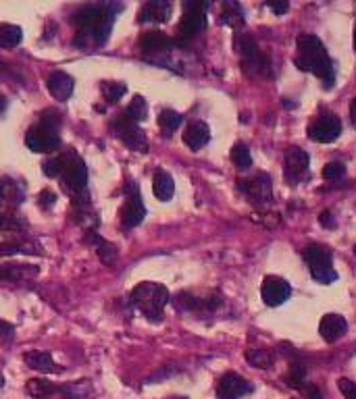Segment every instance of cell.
<instances>
[{
	"label": "cell",
	"instance_id": "1",
	"mask_svg": "<svg viewBox=\"0 0 356 399\" xmlns=\"http://www.w3.org/2000/svg\"><path fill=\"white\" fill-rule=\"evenodd\" d=\"M119 11H123V5L98 3V5L80 7L74 15H71V23L78 30L76 44L84 48L107 44Z\"/></svg>",
	"mask_w": 356,
	"mask_h": 399
},
{
	"label": "cell",
	"instance_id": "2",
	"mask_svg": "<svg viewBox=\"0 0 356 399\" xmlns=\"http://www.w3.org/2000/svg\"><path fill=\"white\" fill-rule=\"evenodd\" d=\"M296 48H298V54H296L298 69L317 75L327 88H331L335 82V69L323 42L313 34H300L296 40Z\"/></svg>",
	"mask_w": 356,
	"mask_h": 399
},
{
	"label": "cell",
	"instance_id": "3",
	"mask_svg": "<svg viewBox=\"0 0 356 399\" xmlns=\"http://www.w3.org/2000/svg\"><path fill=\"white\" fill-rule=\"evenodd\" d=\"M171 295L169 289L161 283H153V281H144L131 289L129 293V304L144 314L148 321L161 323L163 321V310L169 304Z\"/></svg>",
	"mask_w": 356,
	"mask_h": 399
},
{
	"label": "cell",
	"instance_id": "4",
	"mask_svg": "<svg viewBox=\"0 0 356 399\" xmlns=\"http://www.w3.org/2000/svg\"><path fill=\"white\" fill-rule=\"evenodd\" d=\"M60 117L54 111H46L40 117V123L30 127L25 133V146L38 154H54L60 148Z\"/></svg>",
	"mask_w": 356,
	"mask_h": 399
},
{
	"label": "cell",
	"instance_id": "5",
	"mask_svg": "<svg viewBox=\"0 0 356 399\" xmlns=\"http://www.w3.org/2000/svg\"><path fill=\"white\" fill-rule=\"evenodd\" d=\"M60 181L63 190L71 196L76 206L84 208V204H88V167L78 154L71 156L69 165L60 175Z\"/></svg>",
	"mask_w": 356,
	"mask_h": 399
},
{
	"label": "cell",
	"instance_id": "6",
	"mask_svg": "<svg viewBox=\"0 0 356 399\" xmlns=\"http://www.w3.org/2000/svg\"><path fill=\"white\" fill-rule=\"evenodd\" d=\"M236 50L242 58V69L250 77H267L271 73V62L258 48L256 40L250 34H236Z\"/></svg>",
	"mask_w": 356,
	"mask_h": 399
},
{
	"label": "cell",
	"instance_id": "7",
	"mask_svg": "<svg viewBox=\"0 0 356 399\" xmlns=\"http://www.w3.org/2000/svg\"><path fill=\"white\" fill-rule=\"evenodd\" d=\"M208 3L198 0H186L183 3V17L177 25V44H190L206 30V9Z\"/></svg>",
	"mask_w": 356,
	"mask_h": 399
},
{
	"label": "cell",
	"instance_id": "8",
	"mask_svg": "<svg viewBox=\"0 0 356 399\" xmlns=\"http://www.w3.org/2000/svg\"><path fill=\"white\" fill-rule=\"evenodd\" d=\"M302 258L311 269V275L317 283L321 285H329L337 279V273L333 269V256L331 250L325 246H309L302 250Z\"/></svg>",
	"mask_w": 356,
	"mask_h": 399
},
{
	"label": "cell",
	"instance_id": "9",
	"mask_svg": "<svg viewBox=\"0 0 356 399\" xmlns=\"http://www.w3.org/2000/svg\"><path fill=\"white\" fill-rule=\"evenodd\" d=\"M111 127H113L115 137H119L129 150H135V152H146L148 150L146 133L140 129L137 123L129 121L125 115H119L117 119H113Z\"/></svg>",
	"mask_w": 356,
	"mask_h": 399
},
{
	"label": "cell",
	"instance_id": "10",
	"mask_svg": "<svg viewBox=\"0 0 356 399\" xmlns=\"http://www.w3.org/2000/svg\"><path fill=\"white\" fill-rule=\"evenodd\" d=\"M144 216H146V208H144V202H142L140 190L135 183H129L125 187V202H123L121 212H119L121 225L125 229H133L144 220Z\"/></svg>",
	"mask_w": 356,
	"mask_h": 399
},
{
	"label": "cell",
	"instance_id": "11",
	"mask_svg": "<svg viewBox=\"0 0 356 399\" xmlns=\"http://www.w3.org/2000/svg\"><path fill=\"white\" fill-rule=\"evenodd\" d=\"M240 192L252 202V204H269L273 200V185H271V177L267 173H256L250 179H240L238 181Z\"/></svg>",
	"mask_w": 356,
	"mask_h": 399
},
{
	"label": "cell",
	"instance_id": "12",
	"mask_svg": "<svg viewBox=\"0 0 356 399\" xmlns=\"http://www.w3.org/2000/svg\"><path fill=\"white\" fill-rule=\"evenodd\" d=\"M340 133H342V121L331 113L321 115L309 127V137L317 144H331L340 137Z\"/></svg>",
	"mask_w": 356,
	"mask_h": 399
},
{
	"label": "cell",
	"instance_id": "13",
	"mask_svg": "<svg viewBox=\"0 0 356 399\" xmlns=\"http://www.w3.org/2000/svg\"><path fill=\"white\" fill-rule=\"evenodd\" d=\"M175 46H177V42L171 40L163 32H144L140 36V48L146 54V58L153 62L157 60L159 54H169Z\"/></svg>",
	"mask_w": 356,
	"mask_h": 399
},
{
	"label": "cell",
	"instance_id": "14",
	"mask_svg": "<svg viewBox=\"0 0 356 399\" xmlns=\"http://www.w3.org/2000/svg\"><path fill=\"white\" fill-rule=\"evenodd\" d=\"M260 295H263V301L267 306H281L286 299H290L292 295V287L286 279H281V277H265L263 281V287H260Z\"/></svg>",
	"mask_w": 356,
	"mask_h": 399
},
{
	"label": "cell",
	"instance_id": "15",
	"mask_svg": "<svg viewBox=\"0 0 356 399\" xmlns=\"http://www.w3.org/2000/svg\"><path fill=\"white\" fill-rule=\"evenodd\" d=\"M248 393H252V385L244 376H240L236 372H225L219 378V385H217L219 399H242Z\"/></svg>",
	"mask_w": 356,
	"mask_h": 399
},
{
	"label": "cell",
	"instance_id": "16",
	"mask_svg": "<svg viewBox=\"0 0 356 399\" xmlns=\"http://www.w3.org/2000/svg\"><path fill=\"white\" fill-rule=\"evenodd\" d=\"M309 165H311V158L304 150L290 148L286 152V179L292 183L304 179V175L309 173Z\"/></svg>",
	"mask_w": 356,
	"mask_h": 399
},
{
	"label": "cell",
	"instance_id": "17",
	"mask_svg": "<svg viewBox=\"0 0 356 399\" xmlns=\"http://www.w3.org/2000/svg\"><path fill=\"white\" fill-rule=\"evenodd\" d=\"M46 88L48 92L52 94L54 100H69L71 96H74V90H76V82H74V77H71L69 73L65 71H54L48 75L46 79Z\"/></svg>",
	"mask_w": 356,
	"mask_h": 399
},
{
	"label": "cell",
	"instance_id": "18",
	"mask_svg": "<svg viewBox=\"0 0 356 399\" xmlns=\"http://www.w3.org/2000/svg\"><path fill=\"white\" fill-rule=\"evenodd\" d=\"M171 3H165V0H151V3H144L142 9L137 11V23H167L171 17Z\"/></svg>",
	"mask_w": 356,
	"mask_h": 399
},
{
	"label": "cell",
	"instance_id": "19",
	"mask_svg": "<svg viewBox=\"0 0 356 399\" xmlns=\"http://www.w3.org/2000/svg\"><path fill=\"white\" fill-rule=\"evenodd\" d=\"M346 331H348V323L340 314H325L319 323V333L327 343H335L346 335Z\"/></svg>",
	"mask_w": 356,
	"mask_h": 399
},
{
	"label": "cell",
	"instance_id": "20",
	"mask_svg": "<svg viewBox=\"0 0 356 399\" xmlns=\"http://www.w3.org/2000/svg\"><path fill=\"white\" fill-rule=\"evenodd\" d=\"M175 308L177 310H183V312H198V310H212L221 304L219 297H196L192 293H177L175 299H173Z\"/></svg>",
	"mask_w": 356,
	"mask_h": 399
},
{
	"label": "cell",
	"instance_id": "21",
	"mask_svg": "<svg viewBox=\"0 0 356 399\" xmlns=\"http://www.w3.org/2000/svg\"><path fill=\"white\" fill-rule=\"evenodd\" d=\"M210 141V129L204 121H192L183 131V144L192 150H200Z\"/></svg>",
	"mask_w": 356,
	"mask_h": 399
},
{
	"label": "cell",
	"instance_id": "22",
	"mask_svg": "<svg viewBox=\"0 0 356 399\" xmlns=\"http://www.w3.org/2000/svg\"><path fill=\"white\" fill-rule=\"evenodd\" d=\"M25 364L38 372H44V374H58L63 372V368L52 360V356L48 352H27L23 356Z\"/></svg>",
	"mask_w": 356,
	"mask_h": 399
},
{
	"label": "cell",
	"instance_id": "23",
	"mask_svg": "<svg viewBox=\"0 0 356 399\" xmlns=\"http://www.w3.org/2000/svg\"><path fill=\"white\" fill-rule=\"evenodd\" d=\"M38 275V269L32 264H0V283L5 281H25Z\"/></svg>",
	"mask_w": 356,
	"mask_h": 399
},
{
	"label": "cell",
	"instance_id": "24",
	"mask_svg": "<svg viewBox=\"0 0 356 399\" xmlns=\"http://www.w3.org/2000/svg\"><path fill=\"white\" fill-rule=\"evenodd\" d=\"M153 192H155V196L159 200L169 202L173 198V194H175V181H173V177L167 171H161L159 169L155 173V177H153Z\"/></svg>",
	"mask_w": 356,
	"mask_h": 399
},
{
	"label": "cell",
	"instance_id": "25",
	"mask_svg": "<svg viewBox=\"0 0 356 399\" xmlns=\"http://www.w3.org/2000/svg\"><path fill=\"white\" fill-rule=\"evenodd\" d=\"M86 242H94V244H96V254H98V258H100L107 266H113L115 260L119 258V248L113 246V244H109V242H104V239L98 237L94 231H90V235H88Z\"/></svg>",
	"mask_w": 356,
	"mask_h": 399
},
{
	"label": "cell",
	"instance_id": "26",
	"mask_svg": "<svg viewBox=\"0 0 356 399\" xmlns=\"http://www.w3.org/2000/svg\"><path fill=\"white\" fill-rule=\"evenodd\" d=\"M74 154H76L74 150H69V152H63V154L52 156L50 161H46V163L42 165V173H44L46 177H50V179L60 177V175H63V171H65V167L69 165L71 156H74Z\"/></svg>",
	"mask_w": 356,
	"mask_h": 399
},
{
	"label": "cell",
	"instance_id": "27",
	"mask_svg": "<svg viewBox=\"0 0 356 399\" xmlns=\"http://www.w3.org/2000/svg\"><path fill=\"white\" fill-rule=\"evenodd\" d=\"M23 40V30L13 23L0 25V48H15Z\"/></svg>",
	"mask_w": 356,
	"mask_h": 399
},
{
	"label": "cell",
	"instance_id": "28",
	"mask_svg": "<svg viewBox=\"0 0 356 399\" xmlns=\"http://www.w3.org/2000/svg\"><path fill=\"white\" fill-rule=\"evenodd\" d=\"M244 11L238 3H225L223 5V13H221V23L223 25H230L234 30L238 27H244Z\"/></svg>",
	"mask_w": 356,
	"mask_h": 399
},
{
	"label": "cell",
	"instance_id": "29",
	"mask_svg": "<svg viewBox=\"0 0 356 399\" xmlns=\"http://www.w3.org/2000/svg\"><path fill=\"white\" fill-rule=\"evenodd\" d=\"M123 115L129 119V121H133V123H142V121H146V117H148V104H146V100L142 98V96H133V100L129 102V106L123 111Z\"/></svg>",
	"mask_w": 356,
	"mask_h": 399
},
{
	"label": "cell",
	"instance_id": "30",
	"mask_svg": "<svg viewBox=\"0 0 356 399\" xmlns=\"http://www.w3.org/2000/svg\"><path fill=\"white\" fill-rule=\"evenodd\" d=\"M25 391H27L30 395L38 397V399H44V397H50L52 393H58L60 389H58L56 385L48 383V380H42V378H32V380H27Z\"/></svg>",
	"mask_w": 356,
	"mask_h": 399
},
{
	"label": "cell",
	"instance_id": "31",
	"mask_svg": "<svg viewBox=\"0 0 356 399\" xmlns=\"http://www.w3.org/2000/svg\"><path fill=\"white\" fill-rule=\"evenodd\" d=\"M181 123H183V117H181L179 113L171 111V109H165V111H161V115H159V127L163 129L165 135H171L173 131H177Z\"/></svg>",
	"mask_w": 356,
	"mask_h": 399
},
{
	"label": "cell",
	"instance_id": "32",
	"mask_svg": "<svg viewBox=\"0 0 356 399\" xmlns=\"http://www.w3.org/2000/svg\"><path fill=\"white\" fill-rule=\"evenodd\" d=\"M100 92H102V96H104V100L109 104H117L125 96L127 86L123 82H102L100 84Z\"/></svg>",
	"mask_w": 356,
	"mask_h": 399
},
{
	"label": "cell",
	"instance_id": "33",
	"mask_svg": "<svg viewBox=\"0 0 356 399\" xmlns=\"http://www.w3.org/2000/svg\"><path fill=\"white\" fill-rule=\"evenodd\" d=\"M232 161H234V165L240 171H248L252 167V156H250V150H248L246 144H242V141L234 144V148H232Z\"/></svg>",
	"mask_w": 356,
	"mask_h": 399
},
{
	"label": "cell",
	"instance_id": "34",
	"mask_svg": "<svg viewBox=\"0 0 356 399\" xmlns=\"http://www.w3.org/2000/svg\"><path fill=\"white\" fill-rule=\"evenodd\" d=\"M246 358H248V362L252 364V366H256V368H269L271 366V354L267 352V350H250L248 354H246Z\"/></svg>",
	"mask_w": 356,
	"mask_h": 399
},
{
	"label": "cell",
	"instance_id": "35",
	"mask_svg": "<svg viewBox=\"0 0 356 399\" xmlns=\"http://www.w3.org/2000/svg\"><path fill=\"white\" fill-rule=\"evenodd\" d=\"M34 246L27 244H0V256H15V254H34Z\"/></svg>",
	"mask_w": 356,
	"mask_h": 399
},
{
	"label": "cell",
	"instance_id": "36",
	"mask_svg": "<svg viewBox=\"0 0 356 399\" xmlns=\"http://www.w3.org/2000/svg\"><path fill=\"white\" fill-rule=\"evenodd\" d=\"M344 173H346V167H344L342 163H329V165H325V169H323V179L333 181V179H340Z\"/></svg>",
	"mask_w": 356,
	"mask_h": 399
},
{
	"label": "cell",
	"instance_id": "37",
	"mask_svg": "<svg viewBox=\"0 0 356 399\" xmlns=\"http://www.w3.org/2000/svg\"><path fill=\"white\" fill-rule=\"evenodd\" d=\"M54 204H56V194L52 190H42L40 196H38V206L42 210H50Z\"/></svg>",
	"mask_w": 356,
	"mask_h": 399
},
{
	"label": "cell",
	"instance_id": "38",
	"mask_svg": "<svg viewBox=\"0 0 356 399\" xmlns=\"http://www.w3.org/2000/svg\"><path fill=\"white\" fill-rule=\"evenodd\" d=\"M337 389L342 391V395L346 399H356V383H352L348 378H340L337 380Z\"/></svg>",
	"mask_w": 356,
	"mask_h": 399
},
{
	"label": "cell",
	"instance_id": "39",
	"mask_svg": "<svg viewBox=\"0 0 356 399\" xmlns=\"http://www.w3.org/2000/svg\"><path fill=\"white\" fill-rule=\"evenodd\" d=\"M15 339V327L11 323L0 321V343H11Z\"/></svg>",
	"mask_w": 356,
	"mask_h": 399
},
{
	"label": "cell",
	"instance_id": "40",
	"mask_svg": "<svg viewBox=\"0 0 356 399\" xmlns=\"http://www.w3.org/2000/svg\"><path fill=\"white\" fill-rule=\"evenodd\" d=\"M267 7L275 13V15H283V13H288L290 5L286 3V0H269Z\"/></svg>",
	"mask_w": 356,
	"mask_h": 399
},
{
	"label": "cell",
	"instance_id": "41",
	"mask_svg": "<svg viewBox=\"0 0 356 399\" xmlns=\"http://www.w3.org/2000/svg\"><path fill=\"white\" fill-rule=\"evenodd\" d=\"M300 393H302L304 397H309V399H321V391H319L315 385H311V383H304V385L300 387Z\"/></svg>",
	"mask_w": 356,
	"mask_h": 399
},
{
	"label": "cell",
	"instance_id": "42",
	"mask_svg": "<svg viewBox=\"0 0 356 399\" xmlns=\"http://www.w3.org/2000/svg\"><path fill=\"white\" fill-rule=\"evenodd\" d=\"M319 223H321L323 227H327V229H333V227H335V220H333V216H331L329 210H323V212L319 214Z\"/></svg>",
	"mask_w": 356,
	"mask_h": 399
},
{
	"label": "cell",
	"instance_id": "43",
	"mask_svg": "<svg viewBox=\"0 0 356 399\" xmlns=\"http://www.w3.org/2000/svg\"><path fill=\"white\" fill-rule=\"evenodd\" d=\"M17 225L11 220V216H7L3 210H0V231H3V229H15Z\"/></svg>",
	"mask_w": 356,
	"mask_h": 399
},
{
	"label": "cell",
	"instance_id": "44",
	"mask_svg": "<svg viewBox=\"0 0 356 399\" xmlns=\"http://www.w3.org/2000/svg\"><path fill=\"white\" fill-rule=\"evenodd\" d=\"M350 119H352V125L356 127V96L350 102Z\"/></svg>",
	"mask_w": 356,
	"mask_h": 399
},
{
	"label": "cell",
	"instance_id": "45",
	"mask_svg": "<svg viewBox=\"0 0 356 399\" xmlns=\"http://www.w3.org/2000/svg\"><path fill=\"white\" fill-rule=\"evenodd\" d=\"M7 109V98L3 96V94H0V113H3Z\"/></svg>",
	"mask_w": 356,
	"mask_h": 399
},
{
	"label": "cell",
	"instance_id": "46",
	"mask_svg": "<svg viewBox=\"0 0 356 399\" xmlns=\"http://www.w3.org/2000/svg\"><path fill=\"white\" fill-rule=\"evenodd\" d=\"M3 385H5V376L0 374V389H3Z\"/></svg>",
	"mask_w": 356,
	"mask_h": 399
},
{
	"label": "cell",
	"instance_id": "47",
	"mask_svg": "<svg viewBox=\"0 0 356 399\" xmlns=\"http://www.w3.org/2000/svg\"><path fill=\"white\" fill-rule=\"evenodd\" d=\"M354 50H356V27H354Z\"/></svg>",
	"mask_w": 356,
	"mask_h": 399
},
{
	"label": "cell",
	"instance_id": "48",
	"mask_svg": "<svg viewBox=\"0 0 356 399\" xmlns=\"http://www.w3.org/2000/svg\"><path fill=\"white\" fill-rule=\"evenodd\" d=\"M173 399H188V397H173Z\"/></svg>",
	"mask_w": 356,
	"mask_h": 399
},
{
	"label": "cell",
	"instance_id": "49",
	"mask_svg": "<svg viewBox=\"0 0 356 399\" xmlns=\"http://www.w3.org/2000/svg\"><path fill=\"white\" fill-rule=\"evenodd\" d=\"M354 254H356V246H354Z\"/></svg>",
	"mask_w": 356,
	"mask_h": 399
}]
</instances>
